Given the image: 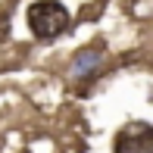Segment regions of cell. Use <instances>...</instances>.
I'll list each match as a JSON object with an SVG mask.
<instances>
[{
	"label": "cell",
	"instance_id": "obj_1",
	"mask_svg": "<svg viewBox=\"0 0 153 153\" xmlns=\"http://www.w3.org/2000/svg\"><path fill=\"white\" fill-rule=\"evenodd\" d=\"M25 19H28V28L38 41H53L66 34L72 25V16H69L66 3H59V0H34Z\"/></svg>",
	"mask_w": 153,
	"mask_h": 153
},
{
	"label": "cell",
	"instance_id": "obj_2",
	"mask_svg": "<svg viewBox=\"0 0 153 153\" xmlns=\"http://www.w3.org/2000/svg\"><path fill=\"white\" fill-rule=\"evenodd\" d=\"M113 153H153V125L150 122H128L119 128Z\"/></svg>",
	"mask_w": 153,
	"mask_h": 153
},
{
	"label": "cell",
	"instance_id": "obj_3",
	"mask_svg": "<svg viewBox=\"0 0 153 153\" xmlns=\"http://www.w3.org/2000/svg\"><path fill=\"white\" fill-rule=\"evenodd\" d=\"M97 66H100V47H88V50H78V53H75V75L88 78Z\"/></svg>",
	"mask_w": 153,
	"mask_h": 153
},
{
	"label": "cell",
	"instance_id": "obj_4",
	"mask_svg": "<svg viewBox=\"0 0 153 153\" xmlns=\"http://www.w3.org/2000/svg\"><path fill=\"white\" fill-rule=\"evenodd\" d=\"M3 34H10V10H0V41Z\"/></svg>",
	"mask_w": 153,
	"mask_h": 153
}]
</instances>
